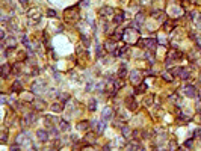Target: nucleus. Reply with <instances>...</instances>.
<instances>
[{
    "label": "nucleus",
    "mask_w": 201,
    "mask_h": 151,
    "mask_svg": "<svg viewBox=\"0 0 201 151\" xmlns=\"http://www.w3.org/2000/svg\"><path fill=\"white\" fill-rule=\"evenodd\" d=\"M36 136H38V139H39L41 142H47V140H48V133H47L46 130H38V131H36Z\"/></svg>",
    "instance_id": "1"
},
{
    "label": "nucleus",
    "mask_w": 201,
    "mask_h": 151,
    "mask_svg": "<svg viewBox=\"0 0 201 151\" xmlns=\"http://www.w3.org/2000/svg\"><path fill=\"white\" fill-rule=\"evenodd\" d=\"M183 91H185V94H186L188 97H194V95L197 94V91H195V88H194V86H190V85L185 86V88H183Z\"/></svg>",
    "instance_id": "2"
},
{
    "label": "nucleus",
    "mask_w": 201,
    "mask_h": 151,
    "mask_svg": "<svg viewBox=\"0 0 201 151\" xmlns=\"http://www.w3.org/2000/svg\"><path fill=\"white\" fill-rule=\"evenodd\" d=\"M113 11H112V8H109V6H104V8H101V9L98 11V15L100 17H107V15H110Z\"/></svg>",
    "instance_id": "3"
},
{
    "label": "nucleus",
    "mask_w": 201,
    "mask_h": 151,
    "mask_svg": "<svg viewBox=\"0 0 201 151\" xmlns=\"http://www.w3.org/2000/svg\"><path fill=\"white\" fill-rule=\"evenodd\" d=\"M112 109L110 107H104V110H103V115H101V116H103V121H107V119H110L112 118Z\"/></svg>",
    "instance_id": "4"
},
{
    "label": "nucleus",
    "mask_w": 201,
    "mask_h": 151,
    "mask_svg": "<svg viewBox=\"0 0 201 151\" xmlns=\"http://www.w3.org/2000/svg\"><path fill=\"white\" fill-rule=\"evenodd\" d=\"M141 73H139L138 70H135V71H132V74H130V79H132V83H138L139 80H141V76H139Z\"/></svg>",
    "instance_id": "5"
},
{
    "label": "nucleus",
    "mask_w": 201,
    "mask_h": 151,
    "mask_svg": "<svg viewBox=\"0 0 201 151\" xmlns=\"http://www.w3.org/2000/svg\"><path fill=\"white\" fill-rule=\"evenodd\" d=\"M144 46H145V47H148V48H154V47L157 46V39H153V38H148V39H145V42H144Z\"/></svg>",
    "instance_id": "6"
},
{
    "label": "nucleus",
    "mask_w": 201,
    "mask_h": 151,
    "mask_svg": "<svg viewBox=\"0 0 201 151\" xmlns=\"http://www.w3.org/2000/svg\"><path fill=\"white\" fill-rule=\"evenodd\" d=\"M9 65H8V64H3L2 65V74H3V77H8V74H9Z\"/></svg>",
    "instance_id": "7"
},
{
    "label": "nucleus",
    "mask_w": 201,
    "mask_h": 151,
    "mask_svg": "<svg viewBox=\"0 0 201 151\" xmlns=\"http://www.w3.org/2000/svg\"><path fill=\"white\" fill-rule=\"evenodd\" d=\"M106 50H109V51H113V50H115V41H107L106 42Z\"/></svg>",
    "instance_id": "8"
},
{
    "label": "nucleus",
    "mask_w": 201,
    "mask_h": 151,
    "mask_svg": "<svg viewBox=\"0 0 201 151\" xmlns=\"http://www.w3.org/2000/svg\"><path fill=\"white\" fill-rule=\"evenodd\" d=\"M104 127H106V124H104V122H100V121H98V122H95V128H97L98 133H101V131L104 130Z\"/></svg>",
    "instance_id": "9"
},
{
    "label": "nucleus",
    "mask_w": 201,
    "mask_h": 151,
    "mask_svg": "<svg viewBox=\"0 0 201 151\" xmlns=\"http://www.w3.org/2000/svg\"><path fill=\"white\" fill-rule=\"evenodd\" d=\"M178 77L183 79V80H188V79H189V71H188V70H181V73H180Z\"/></svg>",
    "instance_id": "10"
},
{
    "label": "nucleus",
    "mask_w": 201,
    "mask_h": 151,
    "mask_svg": "<svg viewBox=\"0 0 201 151\" xmlns=\"http://www.w3.org/2000/svg\"><path fill=\"white\" fill-rule=\"evenodd\" d=\"M126 74H127V70H126V67L123 65V68H121V70L118 71V77H119V79H124V77H126Z\"/></svg>",
    "instance_id": "11"
},
{
    "label": "nucleus",
    "mask_w": 201,
    "mask_h": 151,
    "mask_svg": "<svg viewBox=\"0 0 201 151\" xmlns=\"http://www.w3.org/2000/svg\"><path fill=\"white\" fill-rule=\"evenodd\" d=\"M127 107L130 109V110H135L136 109V101H132V100H127Z\"/></svg>",
    "instance_id": "12"
},
{
    "label": "nucleus",
    "mask_w": 201,
    "mask_h": 151,
    "mask_svg": "<svg viewBox=\"0 0 201 151\" xmlns=\"http://www.w3.org/2000/svg\"><path fill=\"white\" fill-rule=\"evenodd\" d=\"M135 23H136L138 26H139V24H142V23H144V15H142V14H138V15H136V18H135Z\"/></svg>",
    "instance_id": "13"
},
{
    "label": "nucleus",
    "mask_w": 201,
    "mask_h": 151,
    "mask_svg": "<svg viewBox=\"0 0 201 151\" xmlns=\"http://www.w3.org/2000/svg\"><path fill=\"white\" fill-rule=\"evenodd\" d=\"M59 127H60V130H65V131H68V130H70V126H68V122H67V121H60Z\"/></svg>",
    "instance_id": "14"
},
{
    "label": "nucleus",
    "mask_w": 201,
    "mask_h": 151,
    "mask_svg": "<svg viewBox=\"0 0 201 151\" xmlns=\"http://www.w3.org/2000/svg\"><path fill=\"white\" fill-rule=\"evenodd\" d=\"M123 20H124V15H123V14H119V15H115V18H113L115 24H119V23H123Z\"/></svg>",
    "instance_id": "15"
},
{
    "label": "nucleus",
    "mask_w": 201,
    "mask_h": 151,
    "mask_svg": "<svg viewBox=\"0 0 201 151\" xmlns=\"http://www.w3.org/2000/svg\"><path fill=\"white\" fill-rule=\"evenodd\" d=\"M88 127H89V126H88V122H86V121H85V122H80V124L77 126V128L82 130V131H83V130H88Z\"/></svg>",
    "instance_id": "16"
},
{
    "label": "nucleus",
    "mask_w": 201,
    "mask_h": 151,
    "mask_svg": "<svg viewBox=\"0 0 201 151\" xmlns=\"http://www.w3.org/2000/svg\"><path fill=\"white\" fill-rule=\"evenodd\" d=\"M121 133H123V135L127 138V136L130 135V128H129L127 126H123V127H121Z\"/></svg>",
    "instance_id": "17"
},
{
    "label": "nucleus",
    "mask_w": 201,
    "mask_h": 151,
    "mask_svg": "<svg viewBox=\"0 0 201 151\" xmlns=\"http://www.w3.org/2000/svg\"><path fill=\"white\" fill-rule=\"evenodd\" d=\"M21 89V82H14V85H12V91H20Z\"/></svg>",
    "instance_id": "18"
},
{
    "label": "nucleus",
    "mask_w": 201,
    "mask_h": 151,
    "mask_svg": "<svg viewBox=\"0 0 201 151\" xmlns=\"http://www.w3.org/2000/svg\"><path fill=\"white\" fill-rule=\"evenodd\" d=\"M95 109H97V100H91L89 101V110H95Z\"/></svg>",
    "instance_id": "19"
},
{
    "label": "nucleus",
    "mask_w": 201,
    "mask_h": 151,
    "mask_svg": "<svg viewBox=\"0 0 201 151\" xmlns=\"http://www.w3.org/2000/svg\"><path fill=\"white\" fill-rule=\"evenodd\" d=\"M51 110L53 112H62V106L60 104H53L51 106Z\"/></svg>",
    "instance_id": "20"
},
{
    "label": "nucleus",
    "mask_w": 201,
    "mask_h": 151,
    "mask_svg": "<svg viewBox=\"0 0 201 151\" xmlns=\"http://www.w3.org/2000/svg\"><path fill=\"white\" fill-rule=\"evenodd\" d=\"M127 48H129V47L126 46V47H123V48H119V50H117V55H118V56H123L124 53L127 51Z\"/></svg>",
    "instance_id": "21"
},
{
    "label": "nucleus",
    "mask_w": 201,
    "mask_h": 151,
    "mask_svg": "<svg viewBox=\"0 0 201 151\" xmlns=\"http://www.w3.org/2000/svg\"><path fill=\"white\" fill-rule=\"evenodd\" d=\"M181 70H183V68H174V70L171 71V74H174V76H180Z\"/></svg>",
    "instance_id": "22"
},
{
    "label": "nucleus",
    "mask_w": 201,
    "mask_h": 151,
    "mask_svg": "<svg viewBox=\"0 0 201 151\" xmlns=\"http://www.w3.org/2000/svg\"><path fill=\"white\" fill-rule=\"evenodd\" d=\"M145 58H147L148 60H150V62H153V60H154V58H153V55H151L150 51H145Z\"/></svg>",
    "instance_id": "23"
},
{
    "label": "nucleus",
    "mask_w": 201,
    "mask_h": 151,
    "mask_svg": "<svg viewBox=\"0 0 201 151\" xmlns=\"http://www.w3.org/2000/svg\"><path fill=\"white\" fill-rule=\"evenodd\" d=\"M59 98H62V101H67V100L70 98V95H68V94H60Z\"/></svg>",
    "instance_id": "24"
},
{
    "label": "nucleus",
    "mask_w": 201,
    "mask_h": 151,
    "mask_svg": "<svg viewBox=\"0 0 201 151\" xmlns=\"http://www.w3.org/2000/svg\"><path fill=\"white\" fill-rule=\"evenodd\" d=\"M86 139H88V140L91 142V144H94V142H95V138H94V135H88V136H86Z\"/></svg>",
    "instance_id": "25"
},
{
    "label": "nucleus",
    "mask_w": 201,
    "mask_h": 151,
    "mask_svg": "<svg viewBox=\"0 0 201 151\" xmlns=\"http://www.w3.org/2000/svg\"><path fill=\"white\" fill-rule=\"evenodd\" d=\"M82 41H83V44H85L86 47L89 46V38H86V36H82Z\"/></svg>",
    "instance_id": "26"
},
{
    "label": "nucleus",
    "mask_w": 201,
    "mask_h": 151,
    "mask_svg": "<svg viewBox=\"0 0 201 151\" xmlns=\"http://www.w3.org/2000/svg\"><path fill=\"white\" fill-rule=\"evenodd\" d=\"M163 79H165V80H169V82L172 80V77H171V74H168V73H165V74H163Z\"/></svg>",
    "instance_id": "27"
},
{
    "label": "nucleus",
    "mask_w": 201,
    "mask_h": 151,
    "mask_svg": "<svg viewBox=\"0 0 201 151\" xmlns=\"http://www.w3.org/2000/svg\"><path fill=\"white\" fill-rule=\"evenodd\" d=\"M47 15H48V17H56V12L50 9V11H47Z\"/></svg>",
    "instance_id": "28"
},
{
    "label": "nucleus",
    "mask_w": 201,
    "mask_h": 151,
    "mask_svg": "<svg viewBox=\"0 0 201 151\" xmlns=\"http://www.w3.org/2000/svg\"><path fill=\"white\" fill-rule=\"evenodd\" d=\"M101 55H103V51H101V47H100V46H97V56L100 58Z\"/></svg>",
    "instance_id": "29"
},
{
    "label": "nucleus",
    "mask_w": 201,
    "mask_h": 151,
    "mask_svg": "<svg viewBox=\"0 0 201 151\" xmlns=\"http://www.w3.org/2000/svg\"><path fill=\"white\" fill-rule=\"evenodd\" d=\"M20 70H21V68H20V65L17 64V65L14 67V73H20Z\"/></svg>",
    "instance_id": "30"
},
{
    "label": "nucleus",
    "mask_w": 201,
    "mask_h": 151,
    "mask_svg": "<svg viewBox=\"0 0 201 151\" xmlns=\"http://www.w3.org/2000/svg\"><path fill=\"white\" fill-rule=\"evenodd\" d=\"M86 91H92V83H88V85H86Z\"/></svg>",
    "instance_id": "31"
},
{
    "label": "nucleus",
    "mask_w": 201,
    "mask_h": 151,
    "mask_svg": "<svg viewBox=\"0 0 201 151\" xmlns=\"http://www.w3.org/2000/svg\"><path fill=\"white\" fill-rule=\"evenodd\" d=\"M82 5L83 6H88L89 5V0H82Z\"/></svg>",
    "instance_id": "32"
},
{
    "label": "nucleus",
    "mask_w": 201,
    "mask_h": 151,
    "mask_svg": "<svg viewBox=\"0 0 201 151\" xmlns=\"http://www.w3.org/2000/svg\"><path fill=\"white\" fill-rule=\"evenodd\" d=\"M27 2H29V0H20V3H21L23 6H26V5H27Z\"/></svg>",
    "instance_id": "33"
},
{
    "label": "nucleus",
    "mask_w": 201,
    "mask_h": 151,
    "mask_svg": "<svg viewBox=\"0 0 201 151\" xmlns=\"http://www.w3.org/2000/svg\"><path fill=\"white\" fill-rule=\"evenodd\" d=\"M197 44H198V46H200V48H201V38H200V36L197 38Z\"/></svg>",
    "instance_id": "34"
},
{
    "label": "nucleus",
    "mask_w": 201,
    "mask_h": 151,
    "mask_svg": "<svg viewBox=\"0 0 201 151\" xmlns=\"http://www.w3.org/2000/svg\"><path fill=\"white\" fill-rule=\"evenodd\" d=\"M186 147H192V140H188V142H186Z\"/></svg>",
    "instance_id": "35"
},
{
    "label": "nucleus",
    "mask_w": 201,
    "mask_h": 151,
    "mask_svg": "<svg viewBox=\"0 0 201 151\" xmlns=\"http://www.w3.org/2000/svg\"><path fill=\"white\" fill-rule=\"evenodd\" d=\"M104 151H110V147H109V145H106V147H104Z\"/></svg>",
    "instance_id": "36"
}]
</instances>
